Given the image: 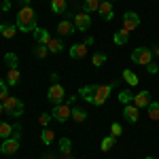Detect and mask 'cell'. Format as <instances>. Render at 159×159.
I'll list each match as a JSON object with an SVG mask.
<instances>
[{
  "label": "cell",
  "instance_id": "obj_1",
  "mask_svg": "<svg viewBox=\"0 0 159 159\" xmlns=\"http://www.w3.org/2000/svg\"><path fill=\"white\" fill-rule=\"evenodd\" d=\"M15 25H17V30H19V32H24V34L34 32V30L38 28V25H36V13H34V9H32V7H21L19 13H17Z\"/></svg>",
  "mask_w": 159,
  "mask_h": 159
},
{
  "label": "cell",
  "instance_id": "obj_2",
  "mask_svg": "<svg viewBox=\"0 0 159 159\" xmlns=\"http://www.w3.org/2000/svg\"><path fill=\"white\" fill-rule=\"evenodd\" d=\"M2 106H4V110H7V115H11V117H21L24 115V102L19 98H13V96H9L7 100H2Z\"/></svg>",
  "mask_w": 159,
  "mask_h": 159
},
{
  "label": "cell",
  "instance_id": "obj_3",
  "mask_svg": "<svg viewBox=\"0 0 159 159\" xmlns=\"http://www.w3.org/2000/svg\"><path fill=\"white\" fill-rule=\"evenodd\" d=\"M132 61H134V64H140V66H144V68H147L148 64L153 61V51L147 49V47H138V49L132 51Z\"/></svg>",
  "mask_w": 159,
  "mask_h": 159
},
{
  "label": "cell",
  "instance_id": "obj_4",
  "mask_svg": "<svg viewBox=\"0 0 159 159\" xmlns=\"http://www.w3.org/2000/svg\"><path fill=\"white\" fill-rule=\"evenodd\" d=\"M51 115H53V119L57 123H66L70 119V115H72V106H70L68 102H66V104H64V102H61V104H55L53 110H51Z\"/></svg>",
  "mask_w": 159,
  "mask_h": 159
},
{
  "label": "cell",
  "instance_id": "obj_5",
  "mask_svg": "<svg viewBox=\"0 0 159 159\" xmlns=\"http://www.w3.org/2000/svg\"><path fill=\"white\" fill-rule=\"evenodd\" d=\"M112 87H115V83H108V85H96V96H93V102H91V104H93V106L106 104V100H108Z\"/></svg>",
  "mask_w": 159,
  "mask_h": 159
},
{
  "label": "cell",
  "instance_id": "obj_6",
  "mask_svg": "<svg viewBox=\"0 0 159 159\" xmlns=\"http://www.w3.org/2000/svg\"><path fill=\"white\" fill-rule=\"evenodd\" d=\"M47 98H49V102L55 106V104H61V102H64L66 91H64V87H61L60 83H53V85L49 87V91H47Z\"/></svg>",
  "mask_w": 159,
  "mask_h": 159
},
{
  "label": "cell",
  "instance_id": "obj_7",
  "mask_svg": "<svg viewBox=\"0 0 159 159\" xmlns=\"http://www.w3.org/2000/svg\"><path fill=\"white\" fill-rule=\"evenodd\" d=\"M140 25V17H138V13L134 11H127V13H123V32H132V30H136Z\"/></svg>",
  "mask_w": 159,
  "mask_h": 159
},
{
  "label": "cell",
  "instance_id": "obj_8",
  "mask_svg": "<svg viewBox=\"0 0 159 159\" xmlns=\"http://www.w3.org/2000/svg\"><path fill=\"white\" fill-rule=\"evenodd\" d=\"M74 28L79 32H87L91 28V15L89 13H76L74 15Z\"/></svg>",
  "mask_w": 159,
  "mask_h": 159
},
{
  "label": "cell",
  "instance_id": "obj_9",
  "mask_svg": "<svg viewBox=\"0 0 159 159\" xmlns=\"http://www.w3.org/2000/svg\"><path fill=\"white\" fill-rule=\"evenodd\" d=\"M19 151V138H7V140H2V144H0V153L2 155H15Z\"/></svg>",
  "mask_w": 159,
  "mask_h": 159
},
{
  "label": "cell",
  "instance_id": "obj_10",
  "mask_svg": "<svg viewBox=\"0 0 159 159\" xmlns=\"http://www.w3.org/2000/svg\"><path fill=\"white\" fill-rule=\"evenodd\" d=\"M123 117L129 123H138V119H140V108H136L134 104H125L123 106Z\"/></svg>",
  "mask_w": 159,
  "mask_h": 159
},
{
  "label": "cell",
  "instance_id": "obj_11",
  "mask_svg": "<svg viewBox=\"0 0 159 159\" xmlns=\"http://www.w3.org/2000/svg\"><path fill=\"white\" fill-rule=\"evenodd\" d=\"M148 104H151V93H148V91H140V93L134 96V106L136 108H148Z\"/></svg>",
  "mask_w": 159,
  "mask_h": 159
},
{
  "label": "cell",
  "instance_id": "obj_12",
  "mask_svg": "<svg viewBox=\"0 0 159 159\" xmlns=\"http://www.w3.org/2000/svg\"><path fill=\"white\" fill-rule=\"evenodd\" d=\"M68 53H70L72 60H81V57H85V55H87V45H85V43H76V45L70 47Z\"/></svg>",
  "mask_w": 159,
  "mask_h": 159
},
{
  "label": "cell",
  "instance_id": "obj_13",
  "mask_svg": "<svg viewBox=\"0 0 159 159\" xmlns=\"http://www.w3.org/2000/svg\"><path fill=\"white\" fill-rule=\"evenodd\" d=\"M98 13L102 15V19H106V21H110V19L115 17V13H112V4H110L108 0H102V2H100Z\"/></svg>",
  "mask_w": 159,
  "mask_h": 159
},
{
  "label": "cell",
  "instance_id": "obj_14",
  "mask_svg": "<svg viewBox=\"0 0 159 159\" xmlns=\"http://www.w3.org/2000/svg\"><path fill=\"white\" fill-rule=\"evenodd\" d=\"M93 96H96V85H83L79 89V98H83L85 102H93Z\"/></svg>",
  "mask_w": 159,
  "mask_h": 159
},
{
  "label": "cell",
  "instance_id": "obj_15",
  "mask_svg": "<svg viewBox=\"0 0 159 159\" xmlns=\"http://www.w3.org/2000/svg\"><path fill=\"white\" fill-rule=\"evenodd\" d=\"M32 34H34V40H36L38 45H47V43H49V38H51L49 30H45V28H36Z\"/></svg>",
  "mask_w": 159,
  "mask_h": 159
},
{
  "label": "cell",
  "instance_id": "obj_16",
  "mask_svg": "<svg viewBox=\"0 0 159 159\" xmlns=\"http://www.w3.org/2000/svg\"><path fill=\"white\" fill-rule=\"evenodd\" d=\"M72 32H74V24L70 21V19H64V21H60V24H57V34L68 36V34H72Z\"/></svg>",
  "mask_w": 159,
  "mask_h": 159
},
{
  "label": "cell",
  "instance_id": "obj_17",
  "mask_svg": "<svg viewBox=\"0 0 159 159\" xmlns=\"http://www.w3.org/2000/svg\"><path fill=\"white\" fill-rule=\"evenodd\" d=\"M70 148H72L70 138H61V140H60V153L64 155V159H74L72 153H70Z\"/></svg>",
  "mask_w": 159,
  "mask_h": 159
},
{
  "label": "cell",
  "instance_id": "obj_18",
  "mask_svg": "<svg viewBox=\"0 0 159 159\" xmlns=\"http://www.w3.org/2000/svg\"><path fill=\"white\" fill-rule=\"evenodd\" d=\"M40 140H43V144H45V147H51V144H53V140H55V132H53L51 127H45V129L40 132Z\"/></svg>",
  "mask_w": 159,
  "mask_h": 159
},
{
  "label": "cell",
  "instance_id": "obj_19",
  "mask_svg": "<svg viewBox=\"0 0 159 159\" xmlns=\"http://www.w3.org/2000/svg\"><path fill=\"white\" fill-rule=\"evenodd\" d=\"M51 11L60 13V15H66V13H68V4H66V0H51Z\"/></svg>",
  "mask_w": 159,
  "mask_h": 159
},
{
  "label": "cell",
  "instance_id": "obj_20",
  "mask_svg": "<svg viewBox=\"0 0 159 159\" xmlns=\"http://www.w3.org/2000/svg\"><path fill=\"white\" fill-rule=\"evenodd\" d=\"M17 32H19L17 25H13V24H2V25H0V34H2L4 38H13Z\"/></svg>",
  "mask_w": 159,
  "mask_h": 159
},
{
  "label": "cell",
  "instance_id": "obj_21",
  "mask_svg": "<svg viewBox=\"0 0 159 159\" xmlns=\"http://www.w3.org/2000/svg\"><path fill=\"white\" fill-rule=\"evenodd\" d=\"M19 79H21V72H19V68H9V74H7V85H17L19 83Z\"/></svg>",
  "mask_w": 159,
  "mask_h": 159
},
{
  "label": "cell",
  "instance_id": "obj_22",
  "mask_svg": "<svg viewBox=\"0 0 159 159\" xmlns=\"http://www.w3.org/2000/svg\"><path fill=\"white\" fill-rule=\"evenodd\" d=\"M70 119H74V123H83L87 119V110L85 108H79V106H72V115Z\"/></svg>",
  "mask_w": 159,
  "mask_h": 159
},
{
  "label": "cell",
  "instance_id": "obj_23",
  "mask_svg": "<svg viewBox=\"0 0 159 159\" xmlns=\"http://www.w3.org/2000/svg\"><path fill=\"white\" fill-rule=\"evenodd\" d=\"M100 2H102V0H85V2H83V13H89V15L96 13L100 9Z\"/></svg>",
  "mask_w": 159,
  "mask_h": 159
},
{
  "label": "cell",
  "instance_id": "obj_24",
  "mask_svg": "<svg viewBox=\"0 0 159 159\" xmlns=\"http://www.w3.org/2000/svg\"><path fill=\"white\" fill-rule=\"evenodd\" d=\"M123 79L127 81V85H129V87H136V85H138V74L132 72V70H127V68L123 70Z\"/></svg>",
  "mask_w": 159,
  "mask_h": 159
},
{
  "label": "cell",
  "instance_id": "obj_25",
  "mask_svg": "<svg viewBox=\"0 0 159 159\" xmlns=\"http://www.w3.org/2000/svg\"><path fill=\"white\" fill-rule=\"evenodd\" d=\"M47 49H49V53H60V51L64 49V45H61V40H57V38H49Z\"/></svg>",
  "mask_w": 159,
  "mask_h": 159
},
{
  "label": "cell",
  "instance_id": "obj_26",
  "mask_svg": "<svg viewBox=\"0 0 159 159\" xmlns=\"http://www.w3.org/2000/svg\"><path fill=\"white\" fill-rule=\"evenodd\" d=\"M147 110H148V117H151V121H159V102H151Z\"/></svg>",
  "mask_w": 159,
  "mask_h": 159
},
{
  "label": "cell",
  "instance_id": "obj_27",
  "mask_svg": "<svg viewBox=\"0 0 159 159\" xmlns=\"http://www.w3.org/2000/svg\"><path fill=\"white\" fill-rule=\"evenodd\" d=\"M11 136H13V125L11 123H0V138L7 140V138H11Z\"/></svg>",
  "mask_w": 159,
  "mask_h": 159
},
{
  "label": "cell",
  "instance_id": "obj_28",
  "mask_svg": "<svg viewBox=\"0 0 159 159\" xmlns=\"http://www.w3.org/2000/svg\"><path fill=\"white\" fill-rule=\"evenodd\" d=\"M112 40H115L117 45H127V40H129V34H127V32H123V30H119V32H115Z\"/></svg>",
  "mask_w": 159,
  "mask_h": 159
},
{
  "label": "cell",
  "instance_id": "obj_29",
  "mask_svg": "<svg viewBox=\"0 0 159 159\" xmlns=\"http://www.w3.org/2000/svg\"><path fill=\"white\" fill-rule=\"evenodd\" d=\"M91 64H93L96 68H100L102 64H106V53H102V51L93 53V57H91Z\"/></svg>",
  "mask_w": 159,
  "mask_h": 159
},
{
  "label": "cell",
  "instance_id": "obj_30",
  "mask_svg": "<svg viewBox=\"0 0 159 159\" xmlns=\"http://www.w3.org/2000/svg\"><path fill=\"white\" fill-rule=\"evenodd\" d=\"M115 142H117V138H115V136H106V138L102 140V151H104V153H108L110 148L115 147Z\"/></svg>",
  "mask_w": 159,
  "mask_h": 159
},
{
  "label": "cell",
  "instance_id": "obj_31",
  "mask_svg": "<svg viewBox=\"0 0 159 159\" xmlns=\"http://www.w3.org/2000/svg\"><path fill=\"white\" fill-rule=\"evenodd\" d=\"M119 102H121L123 106H125V104H132V102H134V93H132V91H127V89L121 91V93H119Z\"/></svg>",
  "mask_w": 159,
  "mask_h": 159
},
{
  "label": "cell",
  "instance_id": "obj_32",
  "mask_svg": "<svg viewBox=\"0 0 159 159\" xmlns=\"http://www.w3.org/2000/svg\"><path fill=\"white\" fill-rule=\"evenodd\" d=\"M4 61L9 64V68H17V64H19V60H17L15 53H7V55H4Z\"/></svg>",
  "mask_w": 159,
  "mask_h": 159
},
{
  "label": "cell",
  "instance_id": "obj_33",
  "mask_svg": "<svg viewBox=\"0 0 159 159\" xmlns=\"http://www.w3.org/2000/svg\"><path fill=\"white\" fill-rule=\"evenodd\" d=\"M51 119H53V115H51V112H45V115H40V117H38V123H40L43 127H49Z\"/></svg>",
  "mask_w": 159,
  "mask_h": 159
},
{
  "label": "cell",
  "instance_id": "obj_34",
  "mask_svg": "<svg viewBox=\"0 0 159 159\" xmlns=\"http://www.w3.org/2000/svg\"><path fill=\"white\" fill-rule=\"evenodd\" d=\"M47 53H49L47 45H38L36 49H34V55H36V57H40V60H43V57H47Z\"/></svg>",
  "mask_w": 159,
  "mask_h": 159
},
{
  "label": "cell",
  "instance_id": "obj_35",
  "mask_svg": "<svg viewBox=\"0 0 159 159\" xmlns=\"http://www.w3.org/2000/svg\"><path fill=\"white\" fill-rule=\"evenodd\" d=\"M121 134H123V127H121V123H112V125H110V136L119 138Z\"/></svg>",
  "mask_w": 159,
  "mask_h": 159
},
{
  "label": "cell",
  "instance_id": "obj_36",
  "mask_svg": "<svg viewBox=\"0 0 159 159\" xmlns=\"http://www.w3.org/2000/svg\"><path fill=\"white\" fill-rule=\"evenodd\" d=\"M7 81H2V79H0V100H7L9 98V89H7Z\"/></svg>",
  "mask_w": 159,
  "mask_h": 159
},
{
  "label": "cell",
  "instance_id": "obj_37",
  "mask_svg": "<svg viewBox=\"0 0 159 159\" xmlns=\"http://www.w3.org/2000/svg\"><path fill=\"white\" fill-rule=\"evenodd\" d=\"M147 70H148V72H151V74H155V72H157V70H159V66H157V64H155V61H151V64H148V66H147Z\"/></svg>",
  "mask_w": 159,
  "mask_h": 159
},
{
  "label": "cell",
  "instance_id": "obj_38",
  "mask_svg": "<svg viewBox=\"0 0 159 159\" xmlns=\"http://www.w3.org/2000/svg\"><path fill=\"white\" fill-rule=\"evenodd\" d=\"M0 9H2V11L7 13V11H9V9H11V2H9V0H4V2H2V7H0Z\"/></svg>",
  "mask_w": 159,
  "mask_h": 159
},
{
  "label": "cell",
  "instance_id": "obj_39",
  "mask_svg": "<svg viewBox=\"0 0 159 159\" xmlns=\"http://www.w3.org/2000/svg\"><path fill=\"white\" fill-rule=\"evenodd\" d=\"M76 98H79V93H76V96H74V93H72V96H68V104H70V106H72L74 102H76Z\"/></svg>",
  "mask_w": 159,
  "mask_h": 159
},
{
  "label": "cell",
  "instance_id": "obj_40",
  "mask_svg": "<svg viewBox=\"0 0 159 159\" xmlns=\"http://www.w3.org/2000/svg\"><path fill=\"white\" fill-rule=\"evenodd\" d=\"M85 45H87V47H91V45H93V36H87L85 38Z\"/></svg>",
  "mask_w": 159,
  "mask_h": 159
},
{
  "label": "cell",
  "instance_id": "obj_41",
  "mask_svg": "<svg viewBox=\"0 0 159 159\" xmlns=\"http://www.w3.org/2000/svg\"><path fill=\"white\" fill-rule=\"evenodd\" d=\"M151 51H153V55H157V57H159V45H155V47H153Z\"/></svg>",
  "mask_w": 159,
  "mask_h": 159
},
{
  "label": "cell",
  "instance_id": "obj_42",
  "mask_svg": "<svg viewBox=\"0 0 159 159\" xmlns=\"http://www.w3.org/2000/svg\"><path fill=\"white\" fill-rule=\"evenodd\" d=\"M21 2V7H30V0H19Z\"/></svg>",
  "mask_w": 159,
  "mask_h": 159
},
{
  "label": "cell",
  "instance_id": "obj_43",
  "mask_svg": "<svg viewBox=\"0 0 159 159\" xmlns=\"http://www.w3.org/2000/svg\"><path fill=\"white\" fill-rule=\"evenodd\" d=\"M45 159H55V157H53V153H47V155H45Z\"/></svg>",
  "mask_w": 159,
  "mask_h": 159
},
{
  "label": "cell",
  "instance_id": "obj_44",
  "mask_svg": "<svg viewBox=\"0 0 159 159\" xmlns=\"http://www.w3.org/2000/svg\"><path fill=\"white\" fill-rule=\"evenodd\" d=\"M4 112V106H2V100H0V115Z\"/></svg>",
  "mask_w": 159,
  "mask_h": 159
},
{
  "label": "cell",
  "instance_id": "obj_45",
  "mask_svg": "<svg viewBox=\"0 0 159 159\" xmlns=\"http://www.w3.org/2000/svg\"><path fill=\"white\" fill-rule=\"evenodd\" d=\"M144 159H155V157H144Z\"/></svg>",
  "mask_w": 159,
  "mask_h": 159
},
{
  "label": "cell",
  "instance_id": "obj_46",
  "mask_svg": "<svg viewBox=\"0 0 159 159\" xmlns=\"http://www.w3.org/2000/svg\"><path fill=\"white\" fill-rule=\"evenodd\" d=\"M40 159H45V157H40Z\"/></svg>",
  "mask_w": 159,
  "mask_h": 159
},
{
  "label": "cell",
  "instance_id": "obj_47",
  "mask_svg": "<svg viewBox=\"0 0 159 159\" xmlns=\"http://www.w3.org/2000/svg\"><path fill=\"white\" fill-rule=\"evenodd\" d=\"M9 2H11V0H9Z\"/></svg>",
  "mask_w": 159,
  "mask_h": 159
}]
</instances>
